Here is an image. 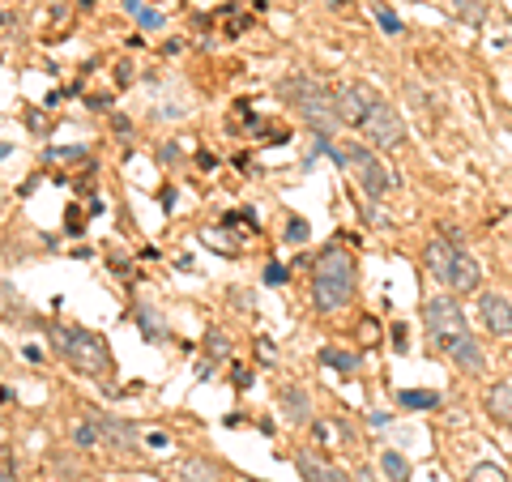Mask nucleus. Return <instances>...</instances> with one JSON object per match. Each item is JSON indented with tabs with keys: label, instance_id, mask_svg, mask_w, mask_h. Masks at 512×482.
<instances>
[{
	"label": "nucleus",
	"instance_id": "obj_1",
	"mask_svg": "<svg viewBox=\"0 0 512 482\" xmlns=\"http://www.w3.org/2000/svg\"><path fill=\"white\" fill-rule=\"evenodd\" d=\"M355 282H359V265L346 248H325L316 256V273H312V303L316 312H342L355 299Z\"/></svg>",
	"mask_w": 512,
	"mask_h": 482
},
{
	"label": "nucleus",
	"instance_id": "obj_2",
	"mask_svg": "<svg viewBox=\"0 0 512 482\" xmlns=\"http://www.w3.org/2000/svg\"><path fill=\"white\" fill-rule=\"evenodd\" d=\"M282 94L295 103L299 120L312 128L316 137L333 141V133H338V94L325 90L320 82H312V77H291V82H282Z\"/></svg>",
	"mask_w": 512,
	"mask_h": 482
},
{
	"label": "nucleus",
	"instance_id": "obj_3",
	"mask_svg": "<svg viewBox=\"0 0 512 482\" xmlns=\"http://www.w3.org/2000/svg\"><path fill=\"white\" fill-rule=\"evenodd\" d=\"M52 346L56 355L77 367L82 376H107L111 372V355H107V342L90 329H77V325H56L52 329Z\"/></svg>",
	"mask_w": 512,
	"mask_h": 482
},
{
	"label": "nucleus",
	"instance_id": "obj_4",
	"mask_svg": "<svg viewBox=\"0 0 512 482\" xmlns=\"http://www.w3.org/2000/svg\"><path fill=\"white\" fill-rule=\"evenodd\" d=\"M329 154L338 158V163H342L350 175H355L359 188L367 192V197H376V201H380V197H389V192L397 188V175L384 167L380 158H376V150H372V146H363V141H350L346 150H338V146L329 141Z\"/></svg>",
	"mask_w": 512,
	"mask_h": 482
},
{
	"label": "nucleus",
	"instance_id": "obj_5",
	"mask_svg": "<svg viewBox=\"0 0 512 482\" xmlns=\"http://www.w3.org/2000/svg\"><path fill=\"white\" fill-rule=\"evenodd\" d=\"M359 133H363V146H372L380 154V150H397V146H402V141H406V124L393 111V103L376 99V107L367 111V120L359 124Z\"/></svg>",
	"mask_w": 512,
	"mask_h": 482
},
{
	"label": "nucleus",
	"instance_id": "obj_6",
	"mask_svg": "<svg viewBox=\"0 0 512 482\" xmlns=\"http://www.w3.org/2000/svg\"><path fill=\"white\" fill-rule=\"evenodd\" d=\"M427 333H431V342H436L440 355L457 342V337H466L470 329H466V316H461V303H453V299H431L427 303Z\"/></svg>",
	"mask_w": 512,
	"mask_h": 482
},
{
	"label": "nucleus",
	"instance_id": "obj_7",
	"mask_svg": "<svg viewBox=\"0 0 512 482\" xmlns=\"http://www.w3.org/2000/svg\"><path fill=\"white\" fill-rule=\"evenodd\" d=\"M376 107V90L372 86H363V82H350L338 90V120L350 124V128H359L367 120V111Z\"/></svg>",
	"mask_w": 512,
	"mask_h": 482
},
{
	"label": "nucleus",
	"instance_id": "obj_8",
	"mask_svg": "<svg viewBox=\"0 0 512 482\" xmlns=\"http://www.w3.org/2000/svg\"><path fill=\"white\" fill-rule=\"evenodd\" d=\"M94 427H99V440L116 453H137V427L116 419V414H94Z\"/></svg>",
	"mask_w": 512,
	"mask_h": 482
},
{
	"label": "nucleus",
	"instance_id": "obj_9",
	"mask_svg": "<svg viewBox=\"0 0 512 482\" xmlns=\"http://www.w3.org/2000/svg\"><path fill=\"white\" fill-rule=\"evenodd\" d=\"M478 316H483V325L495 333V337H512V303L504 295L487 291L483 299H478Z\"/></svg>",
	"mask_w": 512,
	"mask_h": 482
},
{
	"label": "nucleus",
	"instance_id": "obj_10",
	"mask_svg": "<svg viewBox=\"0 0 512 482\" xmlns=\"http://www.w3.org/2000/svg\"><path fill=\"white\" fill-rule=\"evenodd\" d=\"M167 478L171 482H222V470L205 457H175L167 465Z\"/></svg>",
	"mask_w": 512,
	"mask_h": 482
},
{
	"label": "nucleus",
	"instance_id": "obj_11",
	"mask_svg": "<svg viewBox=\"0 0 512 482\" xmlns=\"http://www.w3.org/2000/svg\"><path fill=\"white\" fill-rule=\"evenodd\" d=\"M295 465H299V478L303 482H355L346 470H338L333 461L316 457V453H295Z\"/></svg>",
	"mask_w": 512,
	"mask_h": 482
},
{
	"label": "nucleus",
	"instance_id": "obj_12",
	"mask_svg": "<svg viewBox=\"0 0 512 482\" xmlns=\"http://www.w3.org/2000/svg\"><path fill=\"white\" fill-rule=\"evenodd\" d=\"M457 244H448V239H431V244H427V256H423V261H427V273H431V278H436L440 286L448 282V269H453V261H457Z\"/></svg>",
	"mask_w": 512,
	"mask_h": 482
},
{
	"label": "nucleus",
	"instance_id": "obj_13",
	"mask_svg": "<svg viewBox=\"0 0 512 482\" xmlns=\"http://www.w3.org/2000/svg\"><path fill=\"white\" fill-rule=\"evenodd\" d=\"M478 282H483V273H478V265L470 261L466 252H457V261H453V269H448V291H457V295H470V291H478Z\"/></svg>",
	"mask_w": 512,
	"mask_h": 482
},
{
	"label": "nucleus",
	"instance_id": "obj_14",
	"mask_svg": "<svg viewBox=\"0 0 512 482\" xmlns=\"http://www.w3.org/2000/svg\"><path fill=\"white\" fill-rule=\"evenodd\" d=\"M444 355L448 359H453L457 367H461V372H483V367H487V359H483V350H478V342H474V337L466 333V337H457V342L453 346H448L444 350Z\"/></svg>",
	"mask_w": 512,
	"mask_h": 482
},
{
	"label": "nucleus",
	"instance_id": "obj_15",
	"mask_svg": "<svg viewBox=\"0 0 512 482\" xmlns=\"http://www.w3.org/2000/svg\"><path fill=\"white\" fill-rule=\"evenodd\" d=\"M487 414L495 423H504V427H512V380H504V384H495V389L487 393Z\"/></svg>",
	"mask_w": 512,
	"mask_h": 482
},
{
	"label": "nucleus",
	"instance_id": "obj_16",
	"mask_svg": "<svg viewBox=\"0 0 512 482\" xmlns=\"http://www.w3.org/2000/svg\"><path fill=\"white\" fill-rule=\"evenodd\" d=\"M282 406H286V419H291V423H308V419H312V410H308V393H303L299 384H291V389L282 393Z\"/></svg>",
	"mask_w": 512,
	"mask_h": 482
},
{
	"label": "nucleus",
	"instance_id": "obj_17",
	"mask_svg": "<svg viewBox=\"0 0 512 482\" xmlns=\"http://www.w3.org/2000/svg\"><path fill=\"white\" fill-rule=\"evenodd\" d=\"M0 316H5V320H22V316H26L22 295L13 291V286H9L5 278H0Z\"/></svg>",
	"mask_w": 512,
	"mask_h": 482
},
{
	"label": "nucleus",
	"instance_id": "obj_18",
	"mask_svg": "<svg viewBox=\"0 0 512 482\" xmlns=\"http://www.w3.org/2000/svg\"><path fill=\"white\" fill-rule=\"evenodd\" d=\"M380 470H384V478H389V482H410V461L402 453H393V448L380 457Z\"/></svg>",
	"mask_w": 512,
	"mask_h": 482
},
{
	"label": "nucleus",
	"instance_id": "obj_19",
	"mask_svg": "<svg viewBox=\"0 0 512 482\" xmlns=\"http://www.w3.org/2000/svg\"><path fill=\"white\" fill-rule=\"evenodd\" d=\"M320 363H325V367H338L346 380L359 372V355H342V350H320Z\"/></svg>",
	"mask_w": 512,
	"mask_h": 482
},
{
	"label": "nucleus",
	"instance_id": "obj_20",
	"mask_svg": "<svg viewBox=\"0 0 512 482\" xmlns=\"http://www.w3.org/2000/svg\"><path fill=\"white\" fill-rule=\"evenodd\" d=\"M397 406H406V410H436V406H440V393L406 389V393H397Z\"/></svg>",
	"mask_w": 512,
	"mask_h": 482
},
{
	"label": "nucleus",
	"instance_id": "obj_21",
	"mask_svg": "<svg viewBox=\"0 0 512 482\" xmlns=\"http://www.w3.org/2000/svg\"><path fill=\"white\" fill-rule=\"evenodd\" d=\"M453 5H457V18H466L470 26L487 18V0H453Z\"/></svg>",
	"mask_w": 512,
	"mask_h": 482
},
{
	"label": "nucleus",
	"instance_id": "obj_22",
	"mask_svg": "<svg viewBox=\"0 0 512 482\" xmlns=\"http://www.w3.org/2000/svg\"><path fill=\"white\" fill-rule=\"evenodd\" d=\"M466 482H508V474L500 470V465L483 461V465H474V470H470V478H466Z\"/></svg>",
	"mask_w": 512,
	"mask_h": 482
},
{
	"label": "nucleus",
	"instance_id": "obj_23",
	"mask_svg": "<svg viewBox=\"0 0 512 482\" xmlns=\"http://www.w3.org/2000/svg\"><path fill=\"white\" fill-rule=\"evenodd\" d=\"M73 444H77V448L103 444V440H99V427H94V423H73Z\"/></svg>",
	"mask_w": 512,
	"mask_h": 482
},
{
	"label": "nucleus",
	"instance_id": "obj_24",
	"mask_svg": "<svg viewBox=\"0 0 512 482\" xmlns=\"http://www.w3.org/2000/svg\"><path fill=\"white\" fill-rule=\"evenodd\" d=\"M141 333H146V337H150V342H154V337H163L167 329H163V320H158V316H150V312H141Z\"/></svg>",
	"mask_w": 512,
	"mask_h": 482
},
{
	"label": "nucleus",
	"instance_id": "obj_25",
	"mask_svg": "<svg viewBox=\"0 0 512 482\" xmlns=\"http://www.w3.org/2000/svg\"><path fill=\"white\" fill-rule=\"evenodd\" d=\"M286 239H291V244H303V239H308V222H303V218L286 222Z\"/></svg>",
	"mask_w": 512,
	"mask_h": 482
},
{
	"label": "nucleus",
	"instance_id": "obj_26",
	"mask_svg": "<svg viewBox=\"0 0 512 482\" xmlns=\"http://www.w3.org/2000/svg\"><path fill=\"white\" fill-rule=\"evenodd\" d=\"M137 22L146 26V30H163V13H158V9H141V13H137Z\"/></svg>",
	"mask_w": 512,
	"mask_h": 482
},
{
	"label": "nucleus",
	"instance_id": "obj_27",
	"mask_svg": "<svg viewBox=\"0 0 512 482\" xmlns=\"http://www.w3.org/2000/svg\"><path fill=\"white\" fill-rule=\"evenodd\" d=\"M376 18H380V26H384V30H389V35H402V22H397V18H393V13H389V9H376Z\"/></svg>",
	"mask_w": 512,
	"mask_h": 482
},
{
	"label": "nucleus",
	"instance_id": "obj_28",
	"mask_svg": "<svg viewBox=\"0 0 512 482\" xmlns=\"http://www.w3.org/2000/svg\"><path fill=\"white\" fill-rule=\"evenodd\" d=\"M210 355H214V359H218V355H222V359L231 355V346H227V337H222V333H210Z\"/></svg>",
	"mask_w": 512,
	"mask_h": 482
},
{
	"label": "nucleus",
	"instance_id": "obj_29",
	"mask_svg": "<svg viewBox=\"0 0 512 482\" xmlns=\"http://www.w3.org/2000/svg\"><path fill=\"white\" fill-rule=\"evenodd\" d=\"M265 282H269V286H282V282H286V269H282V265H269V269H265Z\"/></svg>",
	"mask_w": 512,
	"mask_h": 482
},
{
	"label": "nucleus",
	"instance_id": "obj_30",
	"mask_svg": "<svg viewBox=\"0 0 512 482\" xmlns=\"http://www.w3.org/2000/svg\"><path fill=\"white\" fill-rule=\"evenodd\" d=\"M0 482H18V474H13V461H0Z\"/></svg>",
	"mask_w": 512,
	"mask_h": 482
},
{
	"label": "nucleus",
	"instance_id": "obj_31",
	"mask_svg": "<svg viewBox=\"0 0 512 482\" xmlns=\"http://www.w3.org/2000/svg\"><path fill=\"white\" fill-rule=\"evenodd\" d=\"M146 444H154V448H163V444H167V436H163V431H150V436H146Z\"/></svg>",
	"mask_w": 512,
	"mask_h": 482
},
{
	"label": "nucleus",
	"instance_id": "obj_32",
	"mask_svg": "<svg viewBox=\"0 0 512 482\" xmlns=\"http://www.w3.org/2000/svg\"><path fill=\"white\" fill-rule=\"evenodd\" d=\"M124 9H128V13H133V18H137V13L146 9V5H141V0H124Z\"/></svg>",
	"mask_w": 512,
	"mask_h": 482
},
{
	"label": "nucleus",
	"instance_id": "obj_33",
	"mask_svg": "<svg viewBox=\"0 0 512 482\" xmlns=\"http://www.w3.org/2000/svg\"><path fill=\"white\" fill-rule=\"evenodd\" d=\"M0 210H5V188H0Z\"/></svg>",
	"mask_w": 512,
	"mask_h": 482
},
{
	"label": "nucleus",
	"instance_id": "obj_34",
	"mask_svg": "<svg viewBox=\"0 0 512 482\" xmlns=\"http://www.w3.org/2000/svg\"><path fill=\"white\" fill-rule=\"evenodd\" d=\"M5 154H9V146H0V158H5Z\"/></svg>",
	"mask_w": 512,
	"mask_h": 482
},
{
	"label": "nucleus",
	"instance_id": "obj_35",
	"mask_svg": "<svg viewBox=\"0 0 512 482\" xmlns=\"http://www.w3.org/2000/svg\"><path fill=\"white\" fill-rule=\"evenodd\" d=\"M248 482H252V478H248Z\"/></svg>",
	"mask_w": 512,
	"mask_h": 482
}]
</instances>
